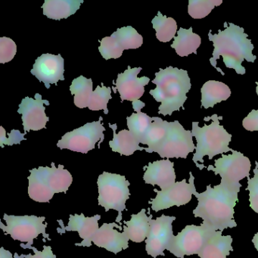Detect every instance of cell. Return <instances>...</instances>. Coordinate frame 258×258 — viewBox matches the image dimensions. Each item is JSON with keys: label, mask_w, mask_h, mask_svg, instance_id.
<instances>
[{"label": "cell", "mask_w": 258, "mask_h": 258, "mask_svg": "<svg viewBox=\"0 0 258 258\" xmlns=\"http://www.w3.org/2000/svg\"><path fill=\"white\" fill-rule=\"evenodd\" d=\"M239 191L240 188L228 186L221 182L214 188L207 185L206 191L194 192L199 203L193 214L202 218V224L212 230L223 232L227 228L236 227L234 208L238 201Z\"/></svg>", "instance_id": "cell-1"}, {"label": "cell", "mask_w": 258, "mask_h": 258, "mask_svg": "<svg viewBox=\"0 0 258 258\" xmlns=\"http://www.w3.org/2000/svg\"><path fill=\"white\" fill-rule=\"evenodd\" d=\"M224 31H219L218 34H208L210 41L213 42L214 49L212 58L210 59L211 66L219 72L224 75L223 71L217 67V60L223 56V62L228 69H235L238 75H243L246 73L245 69L241 66L244 60L253 63L256 57L253 55L252 51L254 46L251 40L247 39V34L244 28L229 23L226 27L225 23Z\"/></svg>", "instance_id": "cell-2"}, {"label": "cell", "mask_w": 258, "mask_h": 258, "mask_svg": "<svg viewBox=\"0 0 258 258\" xmlns=\"http://www.w3.org/2000/svg\"><path fill=\"white\" fill-rule=\"evenodd\" d=\"M152 83L157 86L149 93L158 102H161L158 114L164 116L172 115L173 111L184 108L187 100L186 94L191 87V81L187 71L173 68L160 69L155 73Z\"/></svg>", "instance_id": "cell-3"}, {"label": "cell", "mask_w": 258, "mask_h": 258, "mask_svg": "<svg viewBox=\"0 0 258 258\" xmlns=\"http://www.w3.org/2000/svg\"><path fill=\"white\" fill-rule=\"evenodd\" d=\"M51 164V167H39L30 170L28 195L35 202H49L55 193H67L72 185L73 177L69 170L64 169V165L60 164L55 167L53 162Z\"/></svg>", "instance_id": "cell-4"}, {"label": "cell", "mask_w": 258, "mask_h": 258, "mask_svg": "<svg viewBox=\"0 0 258 258\" xmlns=\"http://www.w3.org/2000/svg\"><path fill=\"white\" fill-rule=\"evenodd\" d=\"M223 117H218L217 114L211 117L212 123L210 125H204L203 127L199 126V122H192L191 135L196 138L197 146L196 152L193 155L192 161L199 167V162L204 164V157L208 156L209 160L217 155H223L228 152H233L229 147L232 140V135L220 124L219 120Z\"/></svg>", "instance_id": "cell-5"}, {"label": "cell", "mask_w": 258, "mask_h": 258, "mask_svg": "<svg viewBox=\"0 0 258 258\" xmlns=\"http://www.w3.org/2000/svg\"><path fill=\"white\" fill-rule=\"evenodd\" d=\"M99 188V205L103 207L105 211L115 210L118 216L115 221L121 223L122 211L126 209V202L130 199L129 181L124 176L116 173L103 172L97 180Z\"/></svg>", "instance_id": "cell-6"}, {"label": "cell", "mask_w": 258, "mask_h": 258, "mask_svg": "<svg viewBox=\"0 0 258 258\" xmlns=\"http://www.w3.org/2000/svg\"><path fill=\"white\" fill-rule=\"evenodd\" d=\"M4 220L7 226L0 222V228L5 232V235L10 234L13 239L22 242H27L26 245L21 244V247H28L34 244V240L40 234H43V238L51 241L49 234L46 233L47 223H43L46 220L45 217H37L35 215L14 216L4 214Z\"/></svg>", "instance_id": "cell-7"}, {"label": "cell", "mask_w": 258, "mask_h": 258, "mask_svg": "<svg viewBox=\"0 0 258 258\" xmlns=\"http://www.w3.org/2000/svg\"><path fill=\"white\" fill-rule=\"evenodd\" d=\"M191 131H185L178 120L169 122L167 132L162 141L152 149L162 158H186L194 152L196 146L192 140Z\"/></svg>", "instance_id": "cell-8"}, {"label": "cell", "mask_w": 258, "mask_h": 258, "mask_svg": "<svg viewBox=\"0 0 258 258\" xmlns=\"http://www.w3.org/2000/svg\"><path fill=\"white\" fill-rule=\"evenodd\" d=\"M250 164L248 158L241 152L234 150L232 155H222V158L215 160L214 166L207 167L208 170L221 176V183L233 188L242 186L240 181L250 176Z\"/></svg>", "instance_id": "cell-9"}, {"label": "cell", "mask_w": 258, "mask_h": 258, "mask_svg": "<svg viewBox=\"0 0 258 258\" xmlns=\"http://www.w3.org/2000/svg\"><path fill=\"white\" fill-rule=\"evenodd\" d=\"M102 121V117H100L97 121L86 123L78 129L68 132L58 142L57 146L61 149H67L83 154L94 149L98 142L100 148V144L105 139L103 132L105 131Z\"/></svg>", "instance_id": "cell-10"}, {"label": "cell", "mask_w": 258, "mask_h": 258, "mask_svg": "<svg viewBox=\"0 0 258 258\" xmlns=\"http://www.w3.org/2000/svg\"><path fill=\"white\" fill-rule=\"evenodd\" d=\"M214 230L202 224L188 225L177 235H174L167 250L178 258L199 254L208 237Z\"/></svg>", "instance_id": "cell-11"}, {"label": "cell", "mask_w": 258, "mask_h": 258, "mask_svg": "<svg viewBox=\"0 0 258 258\" xmlns=\"http://www.w3.org/2000/svg\"><path fill=\"white\" fill-rule=\"evenodd\" d=\"M189 175V183H187L186 179H184L181 182H176L174 185L165 190L158 191L155 188L154 191L157 193L156 198L149 202V204L152 205V209L158 212L173 206L179 207L188 204L196 191L194 176L191 172H190Z\"/></svg>", "instance_id": "cell-12"}, {"label": "cell", "mask_w": 258, "mask_h": 258, "mask_svg": "<svg viewBox=\"0 0 258 258\" xmlns=\"http://www.w3.org/2000/svg\"><path fill=\"white\" fill-rule=\"evenodd\" d=\"M142 69V68L131 69V66H128L127 70L118 74L115 84L121 102L124 100L132 102L134 109L137 113L141 112V108L145 106V104L140 99L144 94L145 86L148 85L150 81L148 77L137 78Z\"/></svg>", "instance_id": "cell-13"}, {"label": "cell", "mask_w": 258, "mask_h": 258, "mask_svg": "<svg viewBox=\"0 0 258 258\" xmlns=\"http://www.w3.org/2000/svg\"><path fill=\"white\" fill-rule=\"evenodd\" d=\"M176 217H170L164 214L156 220H150V232L146 239V250L152 257L165 256L164 251L167 250L173 239V232L172 223Z\"/></svg>", "instance_id": "cell-14"}, {"label": "cell", "mask_w": 258, "mask_h": 258, "mask_svg": "<svg viewBox=\"0 0 258 258\" xmlns=\"http://www.w3.org/2000/svg\"><path fill=\"white\" fill-rule=\"evenodd\" d=\"M44 104L50 105L49 101L43 100L41 95L39 93H36L35 99L28 96L22 99L18 113L22 114L25 134L31 131H38L46 128V123L49 121V117L45 113Z\"/></svg>", "instance_id": "cell-15"}, {"label": "cell", "mask_w": 258, "mask_h": 258, "mask_svg": "<svg viewBox=\"0 0 258 258\" xmlns=\"http://www.w3.org/2000/svg\"><path fill=\"white\" fill-rule=\"evenodd\" d=\"M64 61L61 55L43 54L36 60L31 73L49 89L50 84L57 85L58 81H64Z\"/></svg>", "instance_id": "cell-16"}, {"label": "cell", "mask_w": 258, "mask_h": 258, "mask_svg": "<svg viewBox=\"0 0 258 258\" xmlns=\"http://www.w3.org/2000/svg\"><path fill=\"white\" fill-rule=\"evenodd\" d=\"M114 227L121 229V226L116 223H103L92 238V242L98 247H103L117 254L129 247V240L124 232H120Z\"/></svg>", "instance_id": "cell-17"}, {"label": "cell", "mask_w": 258, "mask_h": 258, "mask_svg": "<svg viewBox=\"0 0 258 258\" xmlns=\"http://www.w3.org/2000/svg\"><path fill=\"white\" fill-rule=\"evenodd\" d=\"M100 219L101 216L99 214L91 217H85L83 213L80 215L77 214L75 215L71 214L70 217H69V224L67 226H64L63 225L61 220H58V223L61 225V229L58 228L57 232L59 234L64 233L66 231H68V232H71V231L78 232L83 241L81 243H76L75 245L90 247L92 245V238L96 233L98 229H99L98 221Z\"/></svg>", "instance_id": "cell-18"}, {"label": "cell", "mask_w": 258, "mask_h": 258, "mask_svg": "<svg viewBox=\"0 0 258 258\" xmlns=\"http://www.w3.org/2000/svg\"><path fill=\"white\" fill-rule=\"evenodd\" d=\"M174 163L170 160H161L149 163L145 172L143 179L145 182L152 185H158L161 190L170 188L176 183Z\"/></svg>", "instance_id": "cell-19"}, {"label": "cell", "mask_w": 258, "mask_h": 258, "mask_svg": "<svg viewBox=\"0 0 258 258\" xmlns=\"http://www.w3.org/2000/svg\"><path fill=\"white\" fill-rule=\"evenodd\" d=\"M221 231H214L205 241L203 247L198 256L200 258H226L232 247V238L231 235H222Z\"/></svg>", "instance_id": "cell-20"}, {"label": "cell", "mask_w": 258, "mask_h": 258, "mask_svg": "<svg viewBox=\"0 0 258 258\" xmlns=\"http://www.w3.org/2000/svg\"><path fill=\"white\" fill-rule=\"evenodd\" d=\"M84 2V0H46L42 9L46 17L58 21L75 15Z\"/></svg>", "instance_id": "cell-21"}, {"label": "cell", "mask_w": 258, "mask_h": 258, "mask_svg": "<svg viewBox=\"0 0 258 258\" xmlns=\"http://www.w3.org/2000/svg\"><path fill=\"white\" fill-rule=\"evenodd\" d=\"M152 215L148 217L146 210L142 209L137 214L131 215V220L125 221L123 232L126 234L128 238L134 242L140 243L146 241L150 232V220Z\"/></svg>", "instance_id": "cell-22"}, {"label": "cell", "mask_w": 258, "mask_h": 258, "mask_svg": "<svg viewBox=\"0 0 258 258\" xmlns=\"http://www.w3.org/2000/svg\"><path fill=\"white\" fill-rule=\"evenodd\" d=\"M109 126L113 130V140L109 142V146L113 152H118L121 155L130 156L136 151L146 150V148L140 147V142L127 130H123L118 134L116 133L117 124H110Z\"/></svg>", "instance_id": "cell-23"}, {"label": "cell", "mask_w": 258, "mask_h": 258, "mask_svg": "<svg viewBox=\"0 0 258 258\" xmlns=\"http://www.w3.org/2000/svg\"><path fill=\"white\" fill-rule=\"evenodd\" d=\"M202 108H214L216 104L227 100L230 97L229 87L220 81H209L201 89Z\"/></svg>", "instance_id": "cell-24"}, {"label": "cell", "mask_w": 258, "mask_h": 258, "mask_svg": "<svg viewBox=\"0 0 258 258\" xmlns=\"http://www.w3.org/2000/svg\"><path fill=\"white\" fill-rule=\"evenodd\" d=\"M201 43L200 36L193 33L191 27L188 30L181 28L177 31V37H174L171 47L176 50L179 56L185 57L191 53L196 55Z\"/></svg>", "instance_id": "cell-25"}, {"label": "cell", "mask_w": 258, "mask_h": 258, "mask_svg": "<svg viewBox=\"0 0 258 258\" xmlns=\"http://www.w3.org/2000/svg\"><path fill=\"white\" fill-rule=\"evenodd\" d=\"M70 91L75 96V105L80 108H88L93 96V81L80 76L72 81Z\"/></svg>", "instance_id": "cell-26"}, {"label": "cell", "mask_w": 258, "mask_h": 258, "mask_svg": "<svg viewBox=\"0 0 258 258\" xmlns=\"http://www.w3.org/2000/svg\"><path fill=\"white\" fill-rule=\"evenodd\" d=\"M154 29L156 31V37L162 43L170 42L174 39L175 34L177 32V25L173 18H167L158 12V16L152 21Z\"/></svg>", "instance_id": "cell-27"}, {"label": "cell", "mask_w": 258, "mask_h": 258, "mask_svg": "<svg viewBox=\"0 0 258 258\" xmlns=\"http://www.w3.org/2000/svg\"><path fill=\"white\" fill-rule=\"evenodd\" d=\"M153 122L151 124L142 144L146 145V152L152 153V149L156 147L165 137L167 132L168 121L163 120L161 117H154Z\"/></svg>", "instance_id": "cell-28"}, {"label": "cell", "mask_w": 258, "mask_h": 258, "mask_svg": "<svg viewBox=\"0 0 258 258\" xmlns=\"http://www.w3.org/2000/svg\"><path fill=\"white\" fill-rule=\"evenodd\" d=\"M153 120V117H150L143 112L133 113L131 117H126L130 132L134 134L140 143H143Z\"/></svg>", "instance_id": "cell-29"}, {"label": "cell", "mask_w": 258, "mask_h": 258, "mask_svg": "<svg viewBox=\"0 0 258 258\" xmlns=\"http://www.w3.org/2000/svg\"><path fill=\"white\" fill-rule=\"evenodd\" d=\"M112 35L123 49H137L143 45V38L133 27L118 28Z\"/></svg>", "instance_id": "cell-30"}, {"label": "cell", "mask_w": 258, "mask_h": 258, "mask_svg": "<svg viewBox=\"0 0 258 258\" xmlns=\"http://www.w3.org/2000/svg\"><path fill=\"white\" fill-rule=\"evenodd\" d=\"M222 4V0H189L188 13L192 19H202L208 16L214 7Z\"/></svg>", "instance_id": "cell-31"}, {"label": "cell", "mask_w": 258, "mask_h": 258, "mask_svg": "<svg viewBox=\"0 0 258 258\" xmlns=\"http://www.w3.org/2000/svg\"><path fill=\"white\" fill-rule=\"evenodd\" d=\"M102 87L97 86L96 90L93 91L88 108L91 111L104 110V112L107 114L108 113L107 105L110 99L112 98L111 97V89L112 88L105 87L103 84H102Z\"/></svg>", "instance_id": "cell-32"}, {"label": "cell", "mask_w": 258, "mask_h": 258, "mask_svg": "<svg viewBox=\"0 0 258 258\" xmlns=\"http://www.w3.org/2000/svg\"><path fill=\"white\" fill-rule=\"evenodd\" d=\"M101 45L99 47V52L105 60L111 58H119L121 57L124 49L121 47L117 39L111 34V37H105L99 40Z\"/></svg>", "instance_id": "cell-33"}, {"label": "cell", "mask_w": 258, "mask_h": 258, "mask_svg": "<svg viewBox=\"0 0 258 258\" xmlns=\"http://www.w3.org/2000/svg\"><path fill=\"white\" fill-rule=\"evenodd\" d=\"M256 167L253 169V177H247V187L249 191L250 207L254 212L258 213V162L256 161Z\"/></svg>", "instance_id": "cell-34"}, {"label": "cell", "mask_w": 258, "mask_h": 258, "mask_svg": "<svg viewBox=\"0 0 258 258\" xmlns=\"http://www.w3.org/2000/svg\"><path fill=\"white\" fill-rule=\"evenodd\" d=\"M17 52V46L12 39L9 37L0 38V63L5 64L14 58Z\"/></svg>", "instance_id": "cell-35"}, {"label": "cell", "mask_w": 258, "mask_h": 258, "mask_svg": "<svg viewBox=\"0 0 258 258\" xmlns=\"http://www.w3.org/2000/svg\"><path fill=\"white\" fill-rule=\"evenodd\" d=\"M0 146L4 148V145L12 146L15 144H20L22 140H26L25 138V134H21L20 131L13 130L9 134V138L6 137V131L3 126H0Z\"/></svg>", "instance_id": "cell-36"}, {"label": "cell", "mask_w": 258, "mask_h": 258, "mask_svg": "<svg viewBox=\"0 0 258 258\" xmlns=\"http://www.w3.org/2000/svg\"><path fill=\"white\" fill-rule=\"evenodd\" d=\"M25 249H32L34 252V255L29 253V254H22L20 256L18 255L17 253H15V258H55L56 256L54 254L52 250L51 246H43V250H39L35 247L28 246V247H22Z\"/></svg>", "instance_id": "cell-37"}, {"label": "cell", "mask_w": 258, "mask_h": 258, "mask_svg": "<svg viewBox=\"0 0 258 258\" xmlns=\"http://www.w3.org/2000/svg\"><path fill=\"white\" fill-rule=\"evenodd\" d=\"M242 125L246 131H258V110H252L243 120Z\"/></svg>", "instance_id": "cell-38"}, {"label": "cell", "mask_w": 258, "mask_h": 258, "mask_svg": "<svg viewBox=\"0 0 258 258\" xmlns=\"http://www.w3.org/2000/svg\"><path fill=\"white\" fill-rule=\"evenodd\" d=\"M0 258H15V256L11 252L5 250V248L2 247L0 248Z\"/></svg>", "instance_id": "cell-39"}, {"label": "cell", "mask_w": 258, "mask_h": 258, "mask_svg": "<svg viewBox=\"0 0 258 258\" xmlns=\"http://www.w3.org/2000/svg\"><path fill=\"white\" fill-rule=\"evenodd\" d=\"M252 242L253 243V244H254L255 248H256V250L258 251V232L257 233L255 234L253 239H252Z\"/></svg>", "instance_id": "cell-40"}, {"label": "cell", "mask_w": 258, "mask_h": 258, "mask_svg": "<svg viewBox=\"0 0 258 258\" xmlns=\"http://www.w3.org/2000/svg\"><path fill=\"white\" fill-rule=\"evenodd\" d=\"M112 90H114V93H117V89H116L115 87H112Z\"/></svg>", "instance_id": "cell-41"}, {"label": "cell", "mask_w": 258, "mask_h": 258, "mask_svg": "<svg viewBox=\"0 0 258 258\" xmlns=\"http://www.w3.org/2000/svg\"><path fill=\"white\" fill-rule=\"evenodd\" d=\"M256 94H257V96H258V83L257 82H256Z\"/></svg>", "instance_id": "cell-42"}]
</instances>
